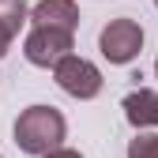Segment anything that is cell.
<instances>
[{"label":"cell","instance_id":"cell-5","mask_svg":"<svg viewBox=\"0 0 158 158\" xmlns=\"http://www.w3.org/2000/svg\"><path fill=\"white\" fill-rule=\"evenodd\" d=\"M30 27H56V30L75 34V27H79V4L75 0H42V4L30 11Z\"/></svg>","mask_w":158,"mask_h":158},{"label":"cell","instance_id":"cell-10","mask_svg":"<svg viewBox=\"0 0 158 158\" xmlns=\"http://www.w3.org/2000/svg\"><path fill=\"white\" fill-rule=\"evenodd\" d=\"M154 75H158V60H154Z\"/></svg>","mask_w":158,"mask_h":158},{"label":"cell","instance_id":"cell-6","mask_svg":"<svg viewBox=\"0 0 158 158\" xmlns=\"http://www.w3.org/2000/svg\"><path fill=\"white\" fill-rule=\"evenodd\" d=\"M124 117L132 128H158V94L147 90V87H135L132 94H124L121 102Z\"/></svg>","mask_w":158,"mask_h":158},{"label":"cell","instance_id":"cell-2","mask_svg":"<svg viewBox=\"0 0 158 158\" xmlns=\"http://www.w3.org/2000/svg\"><path fill=\"white\" fill-rule=\"evenodd\" d=\"M98 49L109 64H132L143 53V27L135 19H109L98 34Z\"/></svg>","mask_w":158,"mask_h":158},{"label":"cell","instance_id":"cell-11","mask_svg":"<svg viewBox=\"0 0 158 158\" xmlns=\"http://www.w3.org/2000/svg\"><path fill=\"white\" fill-rule=\"evenodd\" d=\"M154 4H158V0H154Z\"/></svg>","mask_w":158,"mask_h":158},{"label":"cell","instance_id":"cell-8","mask_svg":"<svg viewBox=\"0 0 158 158\" xmlns=\"http://www.w3.org/2000/svg\"><path fill=\"white\" fill-rule=\"evenodd\" d=\"M128 158H158V135H135L128 143Z\"/></svg>","mask_w":158,"mask_h":158},{"label":"cell","instance_id":"cell-3","mask_svg":"<svg viewBox=\"0 0 158 158\" xmlns=\"http://www.w3.org/2000/svg\"><path fill=\"white\" fill-rule=\"evenodd\" d=\"M72 45H75V34H68V30L30 27L27 42H23V56H27L34 68H56L64 56H72Z\"/></svg>","mask_w":158,"mask_h":158},{"label":"cell","instance_id":"cell-9","mask_svg":"<svg viewBox=\"0 0 158 158\" xmlns=\"http://www.w3.org/2000/svg\"><path fill=\"white\" fill-rule=\"evenodd\" d=\"M45 158H83V154L72 151V147H60V151H53V154H45Z\"/></svg>","mask_w":158,"mask_h":158},{"label":"cell","instance_id":"cell-4","mask_svg":"<svg viewBox=\"0 0 158 158\" xmlns=\"http://www.w3.org/2000/svg\"><path fill=\"white\" fill-rule=\"evenodd\" d=\"M53 79L56 87H60L64 94L79 98V102H90V98H98V90H102V72H98L90 60H83V56H64L60 64L53 68Z\"/></svg>","mask_w":158,"mask_h":158},{"label":"cell","instance_id":"cell-7","mask_svg":"<svg viewBox=\"0 0 158 158\" xmlns=\"http://www.w3.org/2000/svg\"><path fill=\"white\" fill-rule=\"evenodd\" d=\"M27 19H30V11H27L23 0H0V56H8L15 34Z\"/></svg>","mask_w":158,"mask_h":158},{"label":"cell","instance_id":"cell-1","mask_svg":"<svg viewBox=\"0 0 158 158\" xmlns=\"http://www.w3.org/2000/svg\"><path fill=\"white\" fill-rule=\"evenodd\" d=\"M68 135V121L53 106H30L15 117V147L23 154H53Z\"/></svg>","mask_w":158,"mask_h":158}]
</instances>
